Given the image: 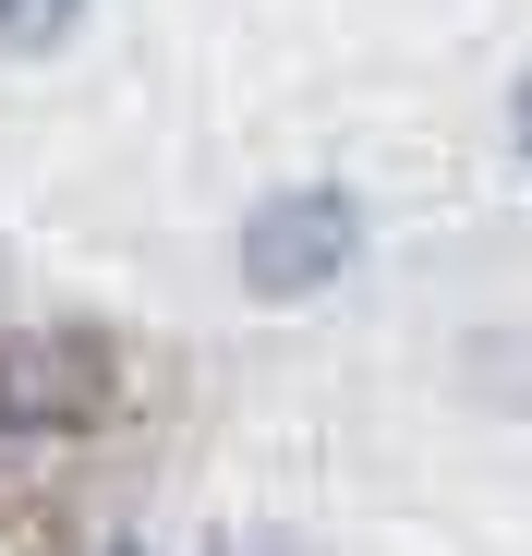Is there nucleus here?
Segmentation results:
<instances>
[{"mask_svg": "<svg viewBox=\"0 0 532 556\" xmlns=\"http://www.w3.org/2000/svg\"><path fill=\"white\" fill-rule=\"evenodd\" d=\"M508 134H520V157H532V85H520V98H508Z\"/></svg>", "mask_w": 532, "mask_h": 556, "instance_id": "39448f33", "label": "nucleus"}, {"mask_svg": "<svg viewBox=\"0 0 532 556\" xmlns=\"http://www.w3.org/2000/svg\"><path fill=\"white\" fill-rule=\"evenodd\" d=\"M98 412V363L73 339H0V435H73Z\"/></svg>", "mask_w": 532, "mask_h": 556, "instance_id": "f03ea898", "label": "nucleus"}, {"mask_svg": "<svg viewBox=\"0 0 532 556\" xmlns=\"http://www.w3.org/2000/svg\"><path fill=\"white\" fill-rule=\"evenodd\" d=\"M85 0H0V49H61Z\"/></svg>", "mask_w": 532, "mask_h": 556, "instance_id": "7ed1b4c3", "label": "nucleus"}, {"mask_svg": "<svg viewBox=\"0 0 532 556\" xmlns=\"http://www.w3.org/2000/svg\"><path fill=\"white\" fill-rule=\"evenodd\" d=\"M351 242H364V218H351V194H279V206H254V230H242V291L254 303H303V291H327V278L351 266Z\"/></svg>", "mask_w": 532, "mask_h": 556, "instance_id": "f257e3e1", "label": "nucleus"}, {"mask_svg": "<svg viewBox=\"0 0 532 556\" xmlns=\"http://www.w3.org/2000/svg\"><path fill=\"white\" fill-rule=\"evenodd\" d=\"M218 556H291L279 532H218Z\"/></svg>", "mask_w": 532, "mask_h": 556, "instance_id": "20e7f679", "label": "nucleus"}, {"mask_svg": "<svg viewBox=\"0 0 532 556\" xmlns=\"http://www.w3.org/2000/svg\"><path fill=\"white\" fill-rule=\"evenodd\" d=\"M122 556H134V544H122Z\"/></svg>", "mask_w": 532, "mask_h": 556, "instance_id": "423d86ee", "label": "nucleus"}]
</instances>
